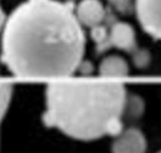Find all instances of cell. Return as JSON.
Here are the masks:
<instances>
[{
  "label": "cell",
  "mask_w": 161,
  "mask_h": 153,
  "mask_svg": "<svg viewBox=\"0 0 161 153\" xmlns=\"http://www.w3.org/2000/svg\"><path fill=\"white\" fill-rule=\"evenodd\" d=\"M143 110H145L143 99L138 94L127 92L125 104H123V118L130 119V120L137 119L142 115Z\"/></svg>",
  "instance_id": "ba28073f"
},
{
  "label": "cell",
  "mask_w": 161,
  "mask_h": 153,
  "mask_svg": "<svg viewBox=\"0 0 161 153\" xmlns=\"http://www.w3.org/2000/svg\"><path fill=\"white\" fill-rule=\"evenodd\" d=\"M107 38L109 44L119 50L132 51L136 48V33L128 23L118 21L113 24Z\"/></svg>",
  "instance_id": "8992f818"
},
{
  "label": "cell",
  "mask_w": 161,
  "mask_h": 153,
  "mask_svg": "<svg viewBox=\"0 0 161 153\" xmlns=\"http://www.w3.org/2000/svg\"><path fill=\"white\" fill-rule=\"evenodd\" d=\"M74 15L82 26L93 29L101 25L106 10L99 0H80L74 9Z\"/></svg>",
  "instance_id": "5b68a950"
},
{
  "label": "cell",
  "mask_w": 161,
  "mask_h": 153,
  "mask_svg": "<svg viewBox=\"0 0 161 153\" xmlns=\"http://www.w3.org/2000/svg\"><path fill=\"white\" fill-rule=\"evenodd\" d=\"M135 10L142 29L161 40V0H135Z\"/></svg>",
  "instance_id": "3957f363"
},
{
  "label": "cell",
  "mask_w": 161,
  "mask_h": 153,
  "mask_svg": "<svg viewBox=\"0 0 161 153\" xmlns=\"http://www.w3.org/2000/svg\"><path fill=\"white\" fill-rule=\"evenodd\" d=\"M127 90L112 79L50 80L45 88L44 122L78 140L114 137L123 129Z\"/></svg>",
  "instance_id": "7a4b0ae2"
},
{
  "label": "cell",
  "mask_w": 161,
  "mask_h": 153,
  "mask_svg": "<svg viewBox=\"0 0 161 153\" xmlns=\"http://www.w3.org/2000/svg\"><path fill=\"white\" fill-rule=\"evenodd\" d=\"M148 59H150V58H148V54H147L145 50H138V51H136L135 55H133V60H135V63H136L138 66L147 65Z\"/></svg>",
  "instance_id": "9c48e42d"
},
{
  "label": "cell",
  "mask_w": 161,
  "mask_h": 153,
  "mask_svg": "<svg viewBox=\"0 0 161 153\" xmlns=\"http://www.w3.org/2000/svg\"><path fill=\"white\" fill-rule=\"evenodd\" d=\"M157 153H161V150H158V152H157Z\"/></svg>",
  "instance_id": "7c38bea8"
},
{
  "label": "cell",
  "mask_w": 161,
  "mask_h": 153,
  "mask_svg": "<svg viewBox=\"0 0 161 153\" xmlns=\"http://www.w3.org/2000/svg\"><path fill=\"white\" fill-rule=\"evenodd\" d=\"M86 49L83 26L67 4L26 0L8 18L1 58L16 76L63 79L80 66Z\"/></svg>",
  "instance_id": "6da1fadb"
},
{
  "label": "cell",
  "mask_w": 161,
  "mask_h": 153,
  "mask_svg": "<svg viewBox=\"0 0 161 153\" xmlns=\"http://www.w3.org/2000/svg\"><path fill=\"white\" fill-rule=\"evenodd\" d=\"M130 73V65L127 60L117 54L104 56L98 65V74L104 79H118L123 78Z\"/></svg>",
  "instance_id": "52a82bcc"
},
{
  "label": "cell",
  "mask_w": 161,
  "mask_h": 153,
  "mask_svg": "<svg viewBox=\"0 0 161 153\" xmlns=\"http://www.w3.org/2000/svg\"><path fill=\"white\" fill-rule=\"evenodd\" d=\"M4 114H5V112H4V109H3V107H1V102H0V119L4 117Z\"/></svg>",
  "instance_id": "8fae6325"
},
{
  "label": "cell",
  "mask_w": 161,
  "mask_h": 153,
  "mask_svg": "<svg viewBox=\"0 0 161 153\" xmlns=\"http://www.w3.org/2000/svg\"><path fill=\"white\" fill-rule=\"evenodd\" d=\"M146 137L135 127L123 128L118 134H116L111 147L112 153H146Z\"/></svg>",
  "instance_id": "277c9868"
},
{
  "label": "cell",
  "mask_w": 161,
  "mask_h": 153,
  "mask_svg": "<svg viewBox=\"0 0 161 153\" xmlns=\"http://www.w3.org/2000/svg\"><path fill=\"white\" fill-rule=\"evenodd\" d=\"M112 4H114L117 8H119V9H123L125 6H127L128 5V3H130V0H109Z\"/></svg>",
  "instance_id": "30bf717a"
}]
</instances>
